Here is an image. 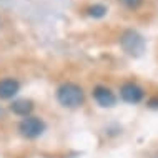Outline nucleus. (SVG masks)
<instances>
[{"label":"nucleus","instance_id":"obj_1","mask_svg":"<svg viewBox=\"0 0 158 158\" xmlns=\"http://www.w3.org/2000/svg\"><path fill=\"white\" fill-rule=\"evenodd\" d=\"M57 100L65 108H80L85 103V92L78 83L65 82L57 88Z\"/></svg>","mask_w":158,"mask_h":158},{"label":"nucleus","instance_id":"obj_2","mask_svg":"<svg viewBox=\"0 0 158 158\" xmlns=\"http://www.w3.org/2000/svg\"><path fill=\"white\" fill-rule=\"evenodd\" d=\"M45 122L42 120L40 117H33V115H28V117L22 118L19 125V133L27 140H35L38 136L44 135L45 131Z\"/></svg>","mask_w":158,"mask_h":158},{"label":"nucleus","instance_id":"obj_3","mask_svg":"<svg viewBox=\"0 0 158 158\" xmlns=\"http://www.w3.org/2000/svg\"><path fill=\"white\" fill-rule=\"evenodd\" d=\"M122 47L127 53L130 55H140L145 48V40L133 30H128L122 35Z\"/></svg>","mask_w":158,"mask_h":158},{"label":"nucleus","instance_id":"obj_4","mask_svg":"<svg viewBox=\"0 0 158 158\" xmlns=\"http://www.w3.org/2000/svg\"><path fill=\"white\" fill-rule=\"evenodd\" d=\"M120 97L127 103H140L145 97V92L140 85H136L133 82H127L120 87Z\"/></svg>","mask_w":158,"mask_h":158},{"label":"nucleus","instance_id":"obj_5","mask_svg":"<svg viewBox=\"0 0 158 158\" xmlns=\"http://www.w3.org/2000/svg\"><path fill=\"white\" fill-rule=\"evenodd\" d=\"M93 98H95V102L100 106H103V108H110V106H113L117 103L115 93L110 90L108 87H103V85H98V87L93 88Z\"/></svg>","mask_w":158,"mask_h":158},{"label":"nucleus","instance_id":"obj_6","mask_svg":"<svg viewBox=\"0 0 158 158\" xmlns=\"http://www.w3.org/2000/svg\"><path fill=\"white\" fill-rule=\"evenodd\" d=\"M20 92V82L12 77L0 80V100H12Z\"/></svg>","mask_w":158,"mask_h":158},{"label":"nucleus","instance_id":"obj_7","mask_svg":"<svg viewBox=\"0 0 158 158\" xmlns=\"http://www.w3.org/2000/svg\"><path fill=\"white\" fill-rule=\"evenodd\" d=\"M10 110L12 113L17 115V117H28L32 112H33V103L30 100H27V98H22V100H15L10 103Z\"/></svg>","mask_w":158,"mask_h":158},{"label":"nucleus","instance_id":"obj_8","mask_svg":"<svg viewBox=\"0 0 158 158\" xmlns=\"http://www.w3.org/2000/svg\"><path fill=\"white\" fill-rule=\"evenodd\" d=\"M87 14L90 17H93V19H102V17L106 15V7L97 3V5H92V7L87 8Z\"/></svg>","mask_w":158,"mask_h":158},{"label":"nucleus","instance_id":"obj_9","mask_svg":"<svg viewBox=\"0 0 158 158\" xmlns=\"http://www.w3.org/2000/svg\"><path fill=\"white\" fill-rule=\"evenodd\" d=\"M120 2H122L127 8H130V10H136V8H138V7L143 3V0H120Z\"/></svg>","mask_w":158,"mask_h":158}]
</instances>
